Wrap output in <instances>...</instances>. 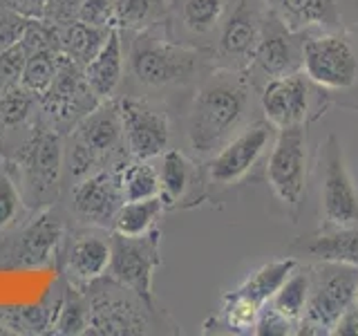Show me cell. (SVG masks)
Returning <instances> with one entry per match:
<instances>
[{
    "label": "cell",
    "mask_w": 358,
    "mask_h": 336,
    "mask_svg": "<svg viewBox=\"0 0 358 336\" xmlns=\"http://www.w3.org/2000/svg\"><path fill=\"white\" fill-rule=\"evenodd\" d=\"M253 83L240 70H215L199 83L186 119L188 144L195 155L213 157L233 134L249 126Z\"/></svg>",
    "instance_id": "cell-1"
},
{
    "label": "cell",
    "mask_w": 358,
    "mask_h": 336,
    "mask_svg": "<svg viewBox=\"0 0 358 336\" xmlns=\"http://www.w3.org/2000/svg\"><path fill=\"white\" fill-rule=\"evenodd\" d=\"M302 72L327 101L358 110V27L302 41Z\"/></svg>",
    "instance_id": "cell-2"
},
{
    "label": "cell",
    "mask_w": 358,
    "mask_h": 336,
    "mask_svg": "<svg viewBox=\"0 0 358 336\" xmlns=\"http://www.w3.org/2000/svg\"><path fill=\"white\" fill-rule=\"evenodd\" d=\"M309 269V298L296 334H331L343 312L356 300L358 267L324 262Z\"/></svg>",
    "instance_id": "cell-3"
},
{
    "label": "cell",
    "mask_w": 358,
    "mask_h": 336,
    "mask_svg": "<svg viewBox=\"0 0 358 336\" xmlns=\"http://www.w3.org/2000/svg\"><path fill=\"white\" fill-rule=\"evenodd\" d=\"M130 72L141 85L168 88L188 83L204 65V54L195 48H184L152 34H139L130 48Z\"/></svg>",
    "instance_id": "cell-4"
},
{
    "label": "cell",
    "mask_w": 358,
    "mask_h": 336,
    "mask_svg": "<svg viewBox=\"0 0 358 336\" xmlns=\"http://www.w3.org/2000/svg\"><path fill=\"white\" fill-rule=\"evenodd\" d=\"M266 177L296 222L307 193V123L278 128L266 160Z\"/></svg>",
    "instance_id": "cell-5"
},
{
    "label": "cell",
    "mask_w": 358,
    "mask_h": 336,
    "mask_svg": "<svg viewBox=\"0 0 358 336\" xmlns=\"http://www.w3.org/2000/svg\"><path fill=\"white\" fill-rule=\"evenodd\" d=\"M162 233L150 229L143 235H121L115 233L110 238L112 253L108 274L112 283L123 289L134 291L145 302L152 300V276L162 265Z\"/></svg>",
    "instance_id": "cell-6"
},
{
    "label": "cell",
    "mask_w": 358,
    "mask_h": 336,
    "mask_svg": "<svg viewBox=\"0 0 358 336\" xmlns=\"http://www.w3.org/2000/svg\"><path fill=\"white\" fill-rule=\"evenodd\" d=\"M320 175L324 227L358 224V190L345 166L343 148L336 134H329L320 146Z\"/></svg>",
    "instance_id": "cell-7"
},
{
    "label": "cell",
    "mask_w": 358,
    "mask_h": 336,
    "mask_svg": "<svg viewBox=\"0 0 358 336\" xmlns=\"http://www.w3.org/2000/svg\"><path fill=\"white\" fill-rule=\"evenodd\" d=\"M275 139V126L266 119L253 121L244 126L238 134L222 146L208 162V179L210 184L231 186L238 184L253 171L260 157L271 148Z\"/></svg>",
    "instance_id": "cell-8"
},
{
    "label": "cell",
    "mask_w": 358,
    "mask_h": 336,
    "mask_svg": "<svg viewBox=\"0 0 358 336\" xmlns=\"http://www.w3.org/2000/svg\"><path fill=\"white\" fill-rule=\"evenodd\" d=\"M298 67H302V43L298 41V31L289 29L273 11H268L262 18L260 41L249 63L251 83L257 78H264L266 83L268 78L296 72Z\"/></svg>",
    "instance_id": "cell-9"
},
{
    "label": "cell",
    "mask_w": 358,
    "mask_h": 336,
    "mask_svg": "<svg viewBox=\"0 0 358 336\" xmlns=\"http://www.w3.org/2000/svg\"><path fill=\"white\" fill-rule=\"evenodd\" d=\"M318 94L322 92L309 81L305 72L296 70L282 76L268 78L266 83H262V92H260L264 119L268 123H273L275 128L307 123L311 119L309 117L311 101Z\"/></svg>",
    "instance_id": "cell-10"
},
{
    "label": "cell",
    "mask_w": 358,
    "mask_h": 336,
    "mask_svg": "<svg viewBox=\"0 0 358 336\" xmlns=\"http://www.w3.org/2000/svg\"><path fill=\"white\" fill-rule=\"evenodd\" d=\"M121 126H123V139L126 148L137 160H152L162 155L171 139V126L168 117L162 108L152 106L145 99L126 97L117 101Z\"/></svg>",
    "instance_id": "cell-11"
},
{
    "label": "cell",
    "mask_w": 358,
    "mask_h": 336,
    "mask_svg": "<svg viewBox=\"0 0 358 336\" xmlns=\"http://www.w3.org/2000/svg\"><path fill=\"white\" fill-rule=\"evenodd\" d=\"M150 312L152 302H145L137 294H99L87 300L85 334H143L150 328Z\"/></svg>",
    "instance_id": "cell-12"
},
{
    "label": "cell",
    "mask_w": 358,
    "mask_h": 336,
    "mask_svg": "<svg viewBox=\"0 0 358 336\" xmlns=\"http://www.w3.org/2000/svg\"><path fill=\"white\" fill-rule=\"evenodd\" d=\"M262 16L249 0H235L229 16H224L220 29V56L231 70L249 67L255 45L260 41Z\"/></svg>",
    "instance_id": "cell-13"
},
{
    "label": "cell",
    "mask_w": 358,
    "mask_h": 336,
    "mask_svg": "<svg viewBox=\"0 0 358 336\" xmlns=\"http://www.w3.org/2000/svg\"><path fill=\"white\" fill-rule=\"evenodd\" d=\"M119 171H96L83 177L74 188V209L85 222L96 227H112L123 204Z\"/></svg>",
    "instance_id": "cell-14"
},
{
    "label": "cell",
    "mask_w": 358,
    "mask_h": 336,
    "mask_svg": "<svg viewBox=\"0 0 358 336\" xmlns=\"http://www.w3.org/2000/svg\"><path fill=\"white\" fill-rule=\"evenodd\" d=\"M74 141L92 153L99 164H103L108 157L117 155L121 146H126L123 139V126L117 101H101L87 115L76 123Z\"/></svg>",
    "instance_id": "cell-15"
},
{
    "label": "cell",
    "mask_w": 358,
    "mask_h": 336,
    "mask_svg": "<svg viewBox=\"0 0 358 336\" xmlns=\"http://www.w3.org/2000/svg\"><path fill=\"white\" fill-rule=\"evenodd\" d=\"M25 182L34 195H48L56 188L61 168H63V146L61 137L52 130H41L34 134L22 157Z\"/></svg>",
    "instance_id": "cell-16"
},
{
    "label": "cell",
    "mask_w": 358,
    "mask_h": 336,
    "mask_svg": "<svg viewBox=\"0 0 358 336\" xmlns=\"http://www.w3.org/2000/svg\"><path fill=\"white\" fill-rule=\"evenodd\" d=\"M291 249L313 255L324 262H345L358 267V224L352 227H322L316 233L300 235Z\"/></svg>",
    "instance_id": "cell-17"
},
{
    "label": "cell",
    "mask_w": 358,
    "mask_h": 336,
    "mask_svg": "<svg viewBox=\"0 0 358 336\" xmlns=\"http://www.w3.org/2000/svg\"><path fill=\"white\" fill-rule=\"evenodd\" d=\"M268 11L289 29H322L329 31L341 25V11L336 0H264Z\"/></svg>",
    "instance_id": "cell-18"
},
{
    "label": "cell",
    "mask_w": 358,
    "mask_h": 336,
    "mask_svg": "<svg viewBox=\"0 0 358 336\" xmlns=\"http://www.w3.org/2000/svg\"><path fill=\"white\" fill-rule=\"evenodd\" d=\"M83 74L90 90H92L99 101H106L115 94L123 76V43L121 31L117 27L110 29L108 41L103 43V48L99 50L94 59L83 65Z\"/></svg>",
    "instance_id": "cell-19"
},
{
    "label": "cell",
    "mask_w": 358,
    "mask_h": 336,
    "mask_svg": "<svg viewBox=\"0 0 358 336\" xmlns=\"http://www.w3.org/2000/svg\"><path fill=\"white\" fill-rule=\"evenodd\" d=\"M162 197L166 204L179 206V202H193L197 188H201V177L197 166L182 150H164L159 166Z\"/></svg>",
    "instance_id": "cell-20"
},
{
    "label": "cell",
    "mask_w": 358,
    "mask_h": 336,
    "mask_svg": "<svg viewBox=\"0 0 358 336\" xmlns=\"http://www.w3.org/2000/svg\"><path fill=\"white\" fill-rule=\"evenodd\" d=\"M63 238V222L54 211H43L20 233L18 253L29 265H48Z\"/></svg>",
    "instance_id": "cell-21"
},
{
    "label": "cell",
    "mask_w": 358,
    "mask_h": 336,
    "mask_svg": "<svg viewBox=\"0 0 358 336\" xmlns=\"http://www.w3.org/2000/svg\"><path fill=\"white\" fill-rule=\"evenodd\" d=\"M112 244L99 233H81L67 253V272L81 283H94L108 272Z\"/></svg>",
    "instance_id": "cell-22"
},
{
    "label": "cell",
    "mask_w": 358,
    "mask_h": 336,
    "mask_svg": "<svg viewBox=\"0 0 358 336\" xmlns=\"http://www.w3.org/2000/svg\"><path fill=\"white\" fill-rule=\"evenodd\" d=\"M296 267H298V260L294 255L278 258V260L262 265L255 274H251L249 278H246L235 291H238L240 296L249 298L251 302H255L257 307H264L266 302L275 296V291L282 287L285 280L294 274Z\"/></svg>",
    "instance_id": "cell-23"
},
{
    "label": "cell",
    "mask_w": 358,
    "mask_h": 336,
    "mask_svg": "<svg viewBox=\"0 0 358 336\" xmlns=\"http://www.w3.org/2000/svg\"><path fill=\"white\" fill-rule=\"evenodd\" d=\"M110 29L112 27L92 25V22L76 18L61 34V50L78 65H87L103 48V43L110 36Z\"/></svg>",
    "instance_id": "cell-24"
},
{
    "label": "cell",
    "mask_w": 358,
    "mask_h": 336,
    "mask_svg": "<svg viewBox=\"0 0 358 336\" xmlns=\"http://www.w3.org/2000/svg\"><path fill=\"white\" fill-rule=\"evenodd\" d=\"M166 209V202L162 195L148 197V200H134L123 202L117 211L112 229L121 235H143L152 229V224L159 220V216Z\"/></svg>",
    "instance_id": "cell-25"
},
{
    "label": "cell",
    "mask_w": 358,
    "mask_h": 336,
    "mask_svg": "<svg viewBox=\"0 0 358 336\" xmlns=\"http://www.w3.org/2000/svg\"><path fill=\"white\" fill-rule=\"evenodd\" d=\"M307 298H309V269H302V272L294 269V274L285 280L282 287L275 291V296L268 302H271V307L280 316H285L298 328L302 316H305Z\"/></svg>",
    "instance_id": "cell-26"
},
{
    "label": "cell",
    "mask_w": 358,
    "mask_h": 336,
    "mask_svg": "<svg viewBox=\"0 0 358 336\" xmlns=\"http://www.w3.org/2000/svg\"><path fill=\"white\" fill-rule=\"evenodd\" d=\"M119 179H121L123 200L126 202L162 195L159 171H157L155 166H150L148 160H137V162L119 168Z\"/></svg>",
    "instance_id": "cell-27"
},
{
    "label": "cell",
    "mask_w": 358,
    "mask_h": 336,
    "mask_svg": "<svg viewBox=\"0 0 358 336\" xmlns=\"http://www.w3.org/2000/svg\"><path fill=\"white\" fill-rule=\"evenodd\" d=\"M56 63H59V54L50 48H38L27 54L25 70L20 76V85L31 94L43 97L52 88V81L56 76Z\"/></svg>",
    "instance_id": "cell-28"
},
{
    "label": "cell",
    "mask_w": 358,
    "mask_h": 336,
    "mask_svg": "<svg viewBox=\"0 0 358 336\" xmlns=\"http://www.w3.org/2000/svg\"><path fill=\"white\" fill-rule=\"evenodd\" d=\"M229 0H182V22L193 34H208L222 25Z\"/></svg>",
    "instance_id": "cell-29"
},
{
    "label": "cell",
    "mask_w": 358,
    "mask_h": 336,
    "mask_svg": "<svg viewBox=\"0 0 358 336\" xmlns=\"http://www.w3.org/2000/svg\"><path fill=\"white\" fill-rule=\"evenodd\" d=\"M260 309L255 302L249 298L240 296L238 291L224 296V307H222V321L233 334H249L255 330V321L260 316Z\"/></svg>",
    "instance_id": "cell-30"
},
{
    "label": "cell",
    "mask_w": 358,
    "mask_h": 336,
    "mask_svg": "<svg viewBox=\"0 0 358 336\" xmlns=\"http://www.w3.org/2000/svg\"><path fill=\"white\" fill-rule=\"evenodd\" d=\"M162 14V0H115V27L143 29Z\"/></svg>",
    "instance_id": "cell-31"
},
{
    "label": "cell",
    "mask_w": 358,
    "mask_h": 336,
    "mask_svg": "<svg viewBox=\"0 0 358 336\" xmlns=\"http://www.w3.org/2000/svg\"><path fill=\"white\" fill-rule=\"evenodd\" d=\"M87 325V302L76 294H67L59 302V316L54 318L52 328L56 334H85Z\"/></svg>",
    "instance_id": "cell-32"
},
{
    "label": "cell",
    "mask_w": 358,
    "mask_h": 336,
    "mask_svg": "<svg viewBox=\"0 0 358 336\" xmlns=\"http://www.w3.org/2000/svg\"><path fill=\"white\" fill-rule=\"evenodd\" d=\"M27 45L22 43V38L9 48L0 50V94L7 92L11 88L20 85V76L25 70V61H27Z\"/></svg>",
    "instance_id": "cell-33"
},
{
    "label": "cell",
    "mask_w": 358,
    "mask_h": 336,
    "mask_svg": "<svg viewBox=\"0 0 358 336\" xmlns=\"http://www.w3.org/2000/svg\"><path fill=\"white\" fill-rule=\"evenodd\" d=\"M76 18L101 27H115V0H81Z\"/></svg>",
    "instance_id": "cell-34"
},
{
    "label": "cell",
    "mask_w": 358,
    "mask_h": 336,
    "mask_svg": "<svg viewBox=\"0 0 358 336\" xmlns=\"http://www.w3.org/2000/svg\"><path fill=\"white\" fill-rule=\"evenodd\" d=\"M20 211V195L14 186V182L0 173V231H5L7 227H11Z\"/></svg>",
    "instance_id": "cell-35"
},
{
    "label": "cell",
    "mask_w": 358,
    "mask_h": 336,
    "mask_svg": "<svg viewBox=\"0 0 358 336\" xmlns=\"http://www.w3.org/2000/svg\"><path fill=\"white\" fill-rule=\"evenodd\" d=\"M253 334H260V336H287V334H296V325L287 321L285 316L271 307V305H264L260 309V316L255 321V330Z\"/></svg>",
    "instance_id": "cell-36"
},
{
    "label": "cell",
    "mask_w": 358,
    "mask_h": 336,
    "mask_svg": "<svg viewBox=\"0 0 358 336\" xmlns=\"http://www.w3.org/2000/svg\"><path fill=\"white\" fill-rule=\"evenodd\" d=\"M27 22L29 20L22 18V14H0V50L18 43L27 29Z\"/></svg>",
    "instance_id": "cell-37"
},
{
    "label": "cell",
    "mask_w": 358,
    "mask_h": 336,
    "mask_svg": "<svg viewBox=\"0 0 358 336\" xmlns=\"http://www.w3.org/2000/svg\"><path fill=\"white\" fill-rule=\"evenodd\" d=\"M331 334L334 336H358V305H356V300L343 312V316L338 318V323H336Z\"/></svg>",
    "instance_id": "cell-38"
},
{
    "label": "cell",
    "mask_w": 358,
    "mask_h": 336,
    "mask_svg": "<svg viewBox=\"0 0 358 336\" xmlns=\"http://www.w3.org/2000/svg\"><path fill=\"white\" fill-rule=\"evenodd\" d=\"M48 3L50 0H11V5L20 9V14H29V16H41Z\"/></svg>",
    "instance_id": "cell-39"
},
{
    "label": "cell",
    "mask_w": 358,
    "mask_h": 336,
    "mask_svg": "<svg viewBox=\"0 0 358 336\" xmlns=\"http://www.w3.org/2000/svg\"><path fill=\"white\" fill-rule=\"evenodd\" d=\"M356 305H358V287H356Z\"/></svg>",
    "instance_id": "cell-40"
}]
</instances>
